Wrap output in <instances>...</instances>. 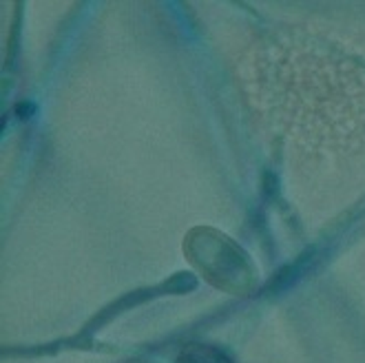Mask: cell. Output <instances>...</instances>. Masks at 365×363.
I'll list each match as a JSON object with an SVG mask.
<instances>
[{
    "mask_svg": "<svg viewBox=\"0 0 365 363\" xmlns=\"http://www.w3.org/2000/svg\"><path fill=\"white\" fill-rule=\"evenodd\" d=\"M178 363H232L222 350L206 346V344H190L186 346L180 357Z\"/></svg>",
    "mask_w": 365,
    "mask_h": 363,
    "instance_id": "1",
    "label": "cell"
}]
</instances>
